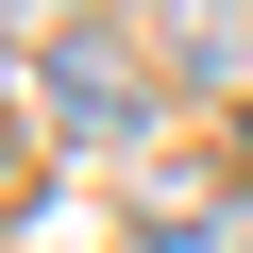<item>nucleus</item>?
<instances>
[{
    "label": "nucleus",
    "mask_w": 253,
    "mask_h": 253,
    "mask_svg": "<svg viewBox=\"0 0 253 253\" xmlns=\"http://www.w3.org/2000/svg\"><path fill=\"white\" fill-rule=\"evenodd\" d=\"M34 101H51L68 152H135V169H152V135H169V68L118 34V17H68L51 68H34Z\"/></svg>",
    "instance_id": "f257e3e1"
},
{
    "label": "nucleus",
    "mask_w": 253,
    "mask_h": 253,
    "mask_svg": "<svg viewBox=\"0 0 253 253\" xmlns=\"http://www.w3.org/2000/svg\"><path fill=\"white\" fill-rule=\"evenodd\" d=\"M152 68H203V84H253V0H169V17H152Z\"/></svg>",
    "instance_id": "f03ea898"
},
{
    "label": "nucleus",
    "mask_w": 253,
    "mask_h": 253,
    "mask_svg": "<svg viewBox=\"0 0 253 253\" xmlns=\"http://www.w3.org/2000/svg\"><path fill=\"white\" fill-rule=\"evenodd\" d=\"M135 219H152V253H203V236L236 219V186H203V169H152V186H135Z\"/></svg>",
    "instance_id": "7ed1b4c3"
},
{
    "label": "nucleus",
    "mask_w": 253,
    "mask_h": 253,
    "mask_svg": "<svg viewBox=\"0 0 253 253\" xmlns=\"http://www.w3.org/2000/svg\"><path fill=\"white\" fill-rule=\"evenodd\" d=\"M0 186H17V101H0Z\"/></svg>",
    "instance_id": "20e7f679"
},
{
    "label": "nucleus",
    "mask_w": 253,
    "mask_h": 253,
    "mask_svg": "<svg viewBox=\"0 0 253 253\" xmlns=\"http://www.w3.org/2000/svg\"><path fill=\"white\" fill-rule=\"evenodd\" d=\"M0 17H51V0H0Z\"/></svg>",
    "instance_id": "39448f33"
}]
</instances>
